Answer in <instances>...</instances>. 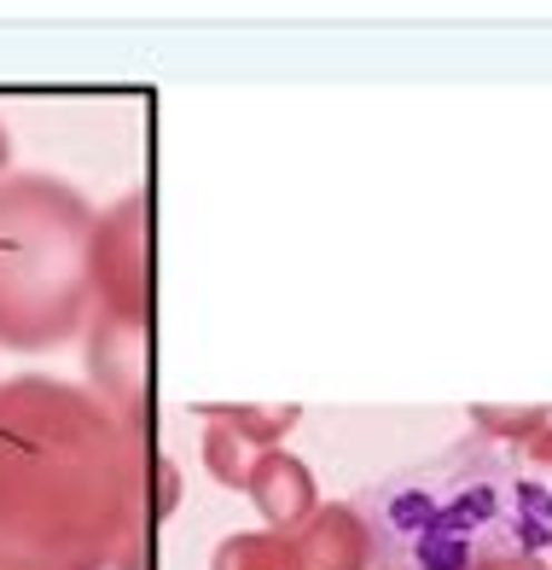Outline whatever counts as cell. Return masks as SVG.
Returning <instances> with one entry per match:
<instances>
[{
    "label": "cell",
    "instance_id": "cell-1",
    "mask_svg": "<svg viewBox=\"0 0 552 570\" xmlns=\"http://www.w3.org/2000/svg\"><path fill=\"white\" fill-rule=\"evenodd\" d=\"M151 472L93 396L52 379L0 384V570H140Z\"/></svg>",
    "mask_w": 552,
    "mask_h": 570
},
{
    "label": "cell",
    "instance_id": "cell-2",
    "mask_svg": "<svg viewBox=\"0 0 552 570\" xmlns=\"http://www.w3.org/2000/svg\"><path fill=\"white\" fill-rule=\"evenodd\" d=\"M361 518L373 570H494L552 548V489L477 431L366 489Z\"/></svg>",
    "mask_w": 552,
    "mask_h": 570
},
{
    "label": "cell",
    "instance_id": "cell-3",
    "mask_svg": "<svg viewBox=\"0 0 552 570\" xmlns=\"http://www.w3.org/2000/svg\"><path fill=\"white\" fill-rule=\"evenodd\" d=\"M88 204L52 180L0 187V344L47 350L88 308Z\"/></svg>",
    "mask_w": 552,
    "mask_h": 570
},
{
    "label": "cell",
    "instance_id": "cell-4",
    "mask_svg": "<svg viewBox=\"0 0 552 570\" xmlns=\"http://www.w3.org/2000/svg\"><path fill=\"white\" fill-rule=\"evenodd\" d=\"M88 285L117 332L140 338L151 326V198H122L88 233Z\"/></svg>",
    "mask_w": 552,
    "mask_h": 570
},
{
    "label": "cell",
    "instance_id": "cell-5",
    "mask_svg": "<svg viewBox=\"0 0 552 570\" xmlns=\"http://www.w3.org/2000/svg\"><path fill=\"white\" fill-rule=\"evenodd\" d=\"M292 564L297 570H373V530L361 507H314L303 530H292Z\"/></svg>",
    "mask_w": 552,
    "mask_h": 570
},
{
    "label": "cell",
    "instance_id": "cell-6",
    "mask_svg": "<svg viewBox=\"0 0 552 570\" xmlns=\"http://www.w3.org/2000/svg\"><path fill=\"white\" fill-rule=\"evenodd\" d=\"M245 495L256 501L262 524L279 530V535L303 530L308 518H314V507H321L314 472H308V465H303L297 454H285V449H268V454L256 460V472H250V483H245Z\"/></svg>",
    "mask_w": 552,
    "mask_h": 570
},
{
    "label": "cell",
    "instance_id": "cell-7",
    "mask_svg": "<svg viewBox=\"0 0 552 570\" xmlns=\"http://www.w3.org/2000/svg\"><path fill=\"white\" fill-rule=\"evenodd\" d=\"M262 454H268V449H256L250 436H245L239 425H233L221 407H204V472L216 478V483L245 489Z\"/></svg>",
    "mask_w": 552,
    "mask_h": 570
},
{
    "label": "cell",
    "instance_id": "cell-8",
    "mask_svg": "<svg viewBox=\"0 0 552 570\" xmlns=\"http://www.w3.org/2000/svg\"><path fill=\"white\" fill-rule=\"evenodd\" d=\"M209 570H297L292 564V535H279V530H239V535H227L216 548Z\"/></svg>",
    "mask_w": 552,
    "mask_h": 570
},
{
    "label": "cell",
    "instance_id": "cell-9",
    "mask_svg": "<svg viewBox=\"0 0 552 570\" xmlns=\"http://www.w3.org/2000/svg\"><path fill=\"white\" fill-rule=\"evenodd\" d=\"M546 420H552L546 407H471V431L489 436V443H506V449L530 443Z\"/></svg>",
    "mask_w": 552,
    "mask_h": 570
},
{
    "label": "cell",
    "instance_id": "cell-10",
    "mask_svg": "<svg viewBox=\"0 0 552 570\" xmlns=\"http://www.w3.org/2000/svg\"><path fill=\"white\" fill-rule=\"evenodd\" d=\"M221 413H227V420L250 436L256 449H279L285 436L297 431V420H303L297 407H256V402H245V407H221Z\"/></svg>",
    "mask_w": 552,
    "mask_h": 570
},
{
    "label": "cell",
    "instance_id": "cell-11",
    "mask_svg": "<svg viewBox=\"0 0 552 570\" xmlns=\"http://www.w3.org/2000/svg\"><path fill=\"white\" fill-rule=\"evenodd\" d=\"M518 460L530 465V478H541V483L552 489V420L530 436V443H518Z\"/></svg>",
    "mask_w": 552,
    "mask_h": 570
},
{
    "label": "cell",
    "instance_id": "cell-12",
    "mask_svg": "<svg viewBox=\"0 0 552 570\" xmlns=\"http://www.w3.org/2000/svg\"><path fill=\"white\" fill-rule=\"evenodd\" d=\"M494 570H546L541 559H523V564H494Z\"/></svg>",
    "mask_w": 552,
    "mask_h": 570
},
{
    "label": "cell",
    "instance_id": "cell-13",
    "mask_svg": "<svg viewBox=\"0 0 552 570\" xmlns=\"http://www.w3.org/2000/svg\"><path fill=\"white\" fill-rule=\"evenodd\" d=\"M7 158H12V146H7V128H0V169H7Z\"/></svg>",
    "mask_w": 552,
    "mask_h": 570
},
{
    "label": "cell",
    "instance_id": "cell-14",
    "mask_svg": "<svg viewBox=\"0 0 552 570\" xmlns=\"http://www.w3.org/2000/svg\"><path fill=\"white\" fill-rule=\"evenodd\" d=\"M546 413H552V407H546Z\"/></svg>",
    "mask_w": 552,
    "mask_h": 570
}]
</instances>
